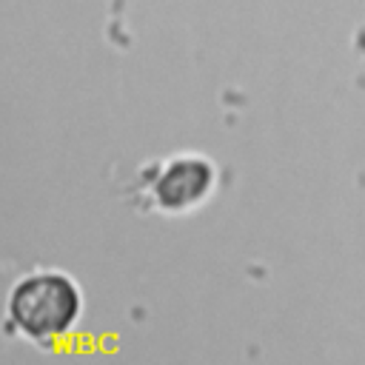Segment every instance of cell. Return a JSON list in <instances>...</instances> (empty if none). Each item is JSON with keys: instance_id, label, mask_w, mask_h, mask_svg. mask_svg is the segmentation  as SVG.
I'll return each instance as SVG.
<instances>
[{"instance_id": "6da1fadb", "label": "cell", "mask_w": 365, "mask_h": 365, "mask_svg": "<svg viewBox=\"0 0 365 365\" xmlns=\"http://www.w3.org/2000/svg\"><path fill=\"white\" fill-rule=\"evenodd\" d=\"M83 314L80 285L63 271L23 274L6 299V319L11 331L29 342H54L68 334Z\"/></svg>"}, {"instance_id": "7a4b0ae2", "label": "cell", "mask_w": 365, "mask_h": 365, "mask_svg": "<svg viewBox=\"0 0 365 365\" xmlns=\"http://www.w3.org/2000/svg\"><path fill=\"white\" fill-rule=\"evenodd\" d=\"M217 171L200 154H180L163 163L148 185L151 202L165 214H182L197 208L214 191Z\"/></svg>"}]
</instances>
